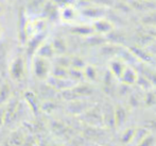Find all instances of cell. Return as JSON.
I'll return each instance as SVG.
<instances>
[{
    "label": "cell",
    "mask_w": 156,
    "mask_h": 146,
    "mask_svg": "<svg viewBox=\"0 0 156 146\" xmlns=\"http://www.w3.org/2000/svg\"><path fill=\"white\" fill-rule=\"evenodd\" d=\"M149 134L150 133H149L148 129H144V128H142V129L135 130V134H134V139L132 142L136 143V144L138 145L144 138H146V137H148Z\"/></svg>",
    "instance_id": "obj_1"
},
{
    "label": "cell",
    "mask_w": 156,
    "mask_h": 146,
    "mask_svg": "<svg viewBox=\"0 0 156 146\" xmlns=\"http://www.w3.org/2000/svg\"><path fill=\"white\" fill-rule=\"evenodd\" d=\"M134 134H135V129H127L123 132L121 137V141L123 143H129L133 141L134 139Z\"/></svg>",
    "instance_id": "obj_2"
},
{
    "label": "cell",
    "mask_w": 156,
    "mask_h": 146,
    "mask_svg": "<svg viewBox=\"0 0 156 146\" xmlns=\"http://www.w3.org/2000/svg\"><path fill=\"white\" fill-rule=\"evenodd\" d=\"M153 143H154V138H153L151 134H149V136L146 137L137 146H152Z\"/></svg>",
    "instance_id": "obj_3"
},
{
    "label": "cell",
    "mask_w": 156,
    "mask_h": 146,
    "mask_svg": "<svg viewBox=\"0 0 156 146\" xmlns=\"http://www.w3.org/2000/svg\"><path fill=\"white\" fill-rule=\"evenodd\" d=\"M50 146H58V145H50Z\"/></svg>",
    "instance_id": "obj_4"
}]
</instances>
